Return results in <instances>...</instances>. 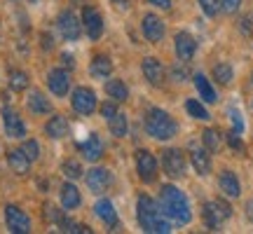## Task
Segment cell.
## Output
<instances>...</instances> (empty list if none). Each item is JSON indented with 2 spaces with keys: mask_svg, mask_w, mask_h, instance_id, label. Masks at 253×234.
<instances>
[{
  "mask_svg": "<svg viewBox=\"0 0 253 234\" xmlns=\"http://www.w3.org/2000/svg\"><path fill=\"white\" fill-rule=\"evenodd\" d=\"M110 185H113L110 171H106V169H91V171H87V188H89L91 192L101 195V192H106Z\"/></svg>",
  "mask_w": 253,
  "mask_h": 234,
  "instance_id": "cell-9",
  "label": "cell"
},
{
  "mask_svg": "<svg viewBox=\"0 0 253 234\" xmlns=\"http://www.w3.org/2000/svg\"><path fill=\"white\" fill-rule=\"evenodd\" d=\"M143 36L150 40V42H160L164 36V24L160 17L155 14H145L143 17Z\"/></svg>",
  "mask_w": 253,
  "mask_h": 234,
  "instance_id": "cell-15",
  "label": "cell"
},
{
  "mask_svg": "<svg viewBox=\"0 0 253 234\" xmlns=\"http://www.w3.org/2000/svg\"><path fill=\"white\" fill-rule=\"evenodd\" d=\"M94 211H96L99 220H103L108 227H118V213H115V206L110 204L108 199H99L96 206H94Z\"/></svg>",
  "mask_w": 253,
  "mask_h": 234,
  "instance_id": "cell-18",
  "label": "cell"
},
{
  "mask_svg": "<svg viewBox=\"0 0 253 234\" xmlns=\"http://www.w3.org/2000/svg\"><path fill=\"white\" fill-rule=\"evenodd\" d=\"M218 183H220V190L225 192L227 197H239L242 195V185H239V180H237V176L232 171H223Z\"/></svg>",
  "mask_w": 253,
  "mask_h": 234,
  "instance_id": "cell-20",
  "label": "cell"
},
{
  "mask_svg": "<svg viewBox=\"0 0 253 234\" xmlns=\"http://www.w3.org/2000/svg\"><path fill=\"white\" fill-rule=\"evenodd\" d=\"M7 164H9V169H12L14 173H19V176L28 173V169H31V159L24 155V150H9L7 153Z\"/></svg>",
  "mask_w": 253,
  "mask_h": 234,
  "instance_id": "cell-19",
  "label": "cell"
},
{
  "mask_svg": "<svg viewBox=\"0 0 253 234\" xmlns=\"http://www.w3.org/2000/svg\"><path fill=\"white\" fill-rule=\"evenodd\" d=\"M31 2H36V0H31Z\"/></svg>",
  "mask_w": 253,
  "mask_h": 234,
  "instance_id": "cell-45",
  "label": "cell"
},
{
  "mask_svg": "<svg viewBox=\"0 0 253 234\" xmlns=\"http://www.w3.org/2000/svg\"><path fill=\"white\" fill-rule=\"evenodd\" d=\"M47 84H49L52 94H56V96H66L68 89H71V78H68V73L66 71L54 68V71L47 75Z\"/></svg>",
  "mask_w": 253,
  "mask_h": 234,
  "instance_id": "cell-13",
  "label": "cell"
},
{
  "mask_svg": "<svg viewBox=\"0 0 253 234\" xmlns=\"http://www.w3.org/2000/svg\"><path fill=\"white\" fill-rule=\"evenodd\" d=\"M162 166H164V171H167V176H171V178H183V173H185V155H183L181 150H176V148L164 150Z\"/></svg>",
  "mask_w": 253,
  "mask_h": 234,
  "instance_id": "cell-4",
  "label": "cell"
},
{
  "mask_svg": "<svg viewBox=\"0 0 253 234\" xmlns=\"http://www.w3.org/2000/svg\"><path fill=\"white\" fill-rule=\"evenodd\" d=\"M190 159H192V166H195V171H197L199 176H207L209 169H211V159H209L207 150H192Z\"/></svg>",
  "mask_w": 253,
  "mask_h": 234,
  "instance_id": "cell-23",
  "label": "cell"
},
{
  "mask_svg": "<svg viewBox=\"0 0 253 234\" xmlns=\"http://www.w3.org/2000/svg\"><path fill=\"white\" fill-rule=\"evenodd\" d=\"M213 78L220 84H230L232 82V68H230V63H218L216 68H213Z\"/></svg>",
  "mask_w": 253,
  "mask_h": 234,
  "instance_id": "cell-31",
  "label": "cell"
},
{
  "mask_svg": "<svg viewBox=\"0 0 253 234\" xmlns=\"http://www.w3.org/2000/svg\"><path fill=\"white\" fill-rule=\"evenodd\" d=\"M251 28H253V14H249V17L242 19V31H244V33H251Z\"/></svg>",
  "mask_w": 253,
  "mask_h": 234,
  "instance_id": "cell-40",
  "label": "cell"
},
{
  "mask_svg": "<svg viewBox=\"0 0 253 234\" xmlns=\"http://www.w3.org/2000/svg\"><path fill=\"white\" fill-rule=\"evenodd\" d=\"M126 129H129V124H126V117L122 113H115V115L110 117V131H113V136L122 138L126 134Z\"/></svg>",
  "mask_w": 253,
  "mask_h": 234,
  "instance_id": "cell-29",
  "label": "cell"
},
{
  "mask_svg": "<svg viewBox=\"0 0 253 234\" xmlns=\"http://www.w3.org/2000/svg\"><path fill=\"white\" fill-rule=\"evenodd\" d=\"M195 87H197L199 99L202 101H207V103H213V101H216V91H213V87L209 84V80L204 75H195Z\"/></svg>",
  "mask_w": 253,
  "mask_h": 234,
  "instance_id": "cell-26",
  "label": "cell"
},
{
  "mask_svg": "<svg viewBox=\"0 0 253 234\" xmlns=\"http://www.w3.org/2000/svg\"><path fill=\"white\" fill-rule=\"evenodd\" d=\"M199 5H202L207 17H216L218 14V0H199Z\"/></svg>",
  "mask_w": 253,
  "mask_h": 234,
  "instance_id": "cell-35",
  "label": "cell"
},
{
  "mask_svg": "<svg viewBox=\"0 0 253 234\" xmlns=\"http://www.w3.org/2000/svg\"><path fill=\"white\" fill-rule=\"evenodd\" d=\"M61 59H63V63H66L68 68H73V56H71V54H63Z\"/></svg>",
  "mask_w": 253,
  "mask_h": 234,
  "instance_id": "cell-43",
  "label": "cell"
},
{
  "mask_svg": "<svg viewBox=\"0 0 253 234\" xmlns=\"http://www.w3.org/2000/svg\"><path fill=\"white\" fill-rule=\"evenodd\" d=\"M82 21H84V28H87V36L91 40H99L101 33H103V19L94 7H84L82 12Z\"/></svg>",
  "mask_w": 253,
  "mask_h": 234,
  "instance_id": "cell-12",
  "label": "cell"
},
{
  "mask_svg": "<svg viewBox=\"0 0 253 234\" xmlns=\"http://www.w3.org/2000/svg\"><path fill=\"white\" fill-rule=\"evenodd\" d=\"M115 113H118V108H115V103H103V106H101V115L103 117H113L115 115Z\"/></svg>",
  "mask_w": 253,
  "mask_h": 234,
  "instance_id": "cell-39",
  "label": "cell"
},
{
  "mask_svg": "<svg viewBox=\"0 0 253 234\" xmlns=\"http://www.w3.org/2000/svg\"><path fill=\"white\" fill-rule=\"evenodd\" d=\"M227 143H230V148L232 150H237V153H244V143H242V138H239V134L237 131H232V134H227Z\"/></svg>",
  "mask_w": 253,
  "mask_h": 234,
  "instance_id": "cell-36",
  "label": "cell"
},
{
  "mask_svg": "<svg viewBox=\"0 0 253 234\" xmlns=\"http://www.w3.org/2000/svg\"><path fill=\"white\" fill-rule=\"evenodd\" d=\"M160 211L178 225H188L190 218H192L188 197L173 185H162V190H160Z\"/></svg>",
  "mask_w": 253,
  "mask_h": 234,
  "instance_id": "cell-1",
  "label": "cell"
},
{
  "mask_svg": "<svg viewBox=\"0 0 253 234\" xmlns=\"http://www.w3.org/2000/svg\"><path fill=\"white\" fill-rule=\"evenodd\" d=\"M42 47H45V49H52V38L49 36H42Z\"/></svg>",
  "mask_w": 253,
  "mask_h": 234,
  "instance_id": "cell-42",
  "label": "cell"
},
{
  "mask_svg": "<svg viewBox=\"0 0 253 234\" xmlns=\"http://www.w3.org/2000/svg\"><path fill=\"white\" fill-rule=\"evenodd\" d=\"M80 153L84 159H89V162H96L101 155H103V143H101V138L96 134H91L84 143H80Z\"/></svg>",
  "mask_w": 253,
  "mask_h": 234,
  "instance_id": "cell-17",
  "label": "cell"
},
{
  "mask_svg": "<svg viewBox=\"0 0 253 234\" xmlns=\"http://www.w3.org/2000/svg\"><path fill=\"white\" fill-rule=\"evenodd\" d=\"M232 216V208L227 206L223 199H218V201H209V204H204V220H207V225L211 227V230H216L225 218Z\"/></svg>",
  "mask_w": 253,
  "mask_h": 234,
  "instance_id": "cell-5",
  "label": "cell"
},
{
  "mask_svg": "<svg viewBox=\"0 0 253 234\" xmlns=\"http://www.w3.org/2000/svg\"><path fill=\"white\" fill-rule=\"evenodd\" d=\"M185 110H188V113L195 117V119H209V110L204 108L199 101H192V99H190L188 103H185Z\"/></svg>",
  "mask_w": 253,
  "mask_h": 234,
  "instance_id": "cell-32",
  "label": "cell"
},
{
  "mask_svg": "<svg viewBox=\"0 0 253 234\" xmlns=\"http://www.w3.org/2000/svg\"><path fill=\"white\" fill-rule=\"evenodd\" d=\"M63 173L68 176V178H80L82 176V166L75 159H68V162L63 164Z\"/></svg>",
  "mask_w": 253,
  "mask_h": 234,
  "instance_id": "cell-33",
  "label": "cell"
},
{
  "mask_svg": "<svg viewBox=\"0 0 253 234\" xmlns=\"http://www.w3.org/2000/svg\"><path fill=\"white\" fill-rule=\"evenodd\" d=\"M202 141L207 145V150L216 153V150H220V145H223V136L218 134L216 129H207V131L202 134Z\"/></svg>",
  "mask_w": 253,
  "mask_h": 234,
  "instance_id": "cell-28",
  "label": "cell"
},
{
  "mask_svg": "<svg viewBox=\"0 0 253 234\" xmlns=\"http://www.w3.org/2000/svg\"><path fill=\"white\" fill-rule=\"evenodd\" d=\"M136 208H138V223H141V227H143L145 232H150V234L171 232V225H169V220L160 211V204H155L150 197L141 195L138 201H136Z\"/></svg>",
  "mask_w": 253,
  "mask_h": 234,
  "instance_id": "cell-2",
  "label": "cell"
},
{
  "mask_svg": "<svg viewBox=\"0 0 253 234\" xmlns=\"http://www.w3.org/2000/svg\"><path fill=\"white\" fill-rule=\"evenodd\" d=\"M110 73H113V61H110L108 56H94V61H91V75L94 78H108Z\"/></svg>",
  "mask_w": 253,
  "mask_h": 234,
  "instance_id": "cell-25",
  "label": "cell"
},
{
  "mask_svg": "<svg viewBox=\"0 0 253 234\" xmlns=\"http://www.w3.org/2000/svg\"><path fill=\"white\" fill-rule=\"evenodd\" d=\"M28 108L33 110V113H38V115H45V113L52 110V103H49L40 91H33V94H31V99H28Z\"/></svg>",
  "mask_w": 253,
  "mask_h": 234,
  "instance_id": "cell-27",
  "label": "cell"
},
{
  "mask_svg": "<svg viewBox=\"0 0 253 234\" xmlns=\"http://www.w3.org/2000/svg\"><path fill=\"white\" fill-rule=\"evenodd\" d=\"M9 87L14 91H24L28 87V75L21 71H12L9 73Z\"/></svg>",
  "mask_w": 253,
  "mask_h": 234,
  "instance_id": "cell-30",
  "label": "cell"
},
{
  "mask_svg": "<svg viewBox=\"0 0 253 234\" xmlns=\"http://www.w3.org/2000/svg\"><path fill=\"white\" fill-rule=\"evenodd\" d=\"M106 94H108L113 101H126L129 96V89H126V84L122 80H108L106 82Z\"/></svg>",
  "mask_w": 253,
  "mask_h": 234,
  "instance_id": "cell-24",
  "label": "cell"
},
{
  "mask_svg": "<svg viewBox=\"0 0 253 234\" xmlns=\"http://www.w3.org/2000/svg\"><path fill=\"white\" fill-rule=\"evenodd\" d=\"M230 119H232V124H235V131H237V134H242V131H244V119H242V115H239L235 108L230 110Z\"/></svg>",
  "mask_w": 253,
  "mask_h": 234,
  "instance_id": "cell-37",
  "label": "cell"
},
{
  "mask_svg": "<svg viewBox=\"0 0 253 234\" xmlns=\"http://www.w3.org/2000/svg\"><path fill=\"white\" fill-rule=\"evenodd\" d=\"M136 169H138V176L143 183H153L157 178V162L155 157L148 150H138L136 153Z\"/></svg>",
  "mask_w": 253,
  "mask_h": 234,
  "instance_id": "cell-8",
  "label": "cell"
},
{
  "mask_svg": "<svg viewBox=\"0 0 253 234\" xmlns=\"http://www.w3.org/2000/svg\"><path fill=\"white\" fill-rule=\"evenodd\" d=\"M47 136H52V138H63V136L68 134V119L63 115H54L45 126Z\"/></svg>",
  "mask_w": 253,
  "mask_h": 234,
  "instance_id": "cell-21",
  "label": "cell"
},
{
  "mask_svg": "<svg viewBox=\"0 0 253 234\" xmlns=\"http://www.w3.org/2000/svg\"><path fill=\"white\" fill-rule=\"evenodd\" d=\"M141 71H143L145 80L150 82V84H162V78H164V71H162V63L157 61V59H153V56H148V59H143V63H141Z\"/></svg>",
  "mask_w": 253,
  "mask_h": 234,
  "instance_id": "cell-16",
  "label": "cell"
},
{
  "mask_svg": "<svg viewBox=\"0 0 253 234\" xmlns=\"http://www.w3.org/2000/svg\"><path fill=\"white\" fill-rule=\"evenodd\" d=\"M21 150H24V155H26V157L31 159V162H36V159H38V155H40V148H38L36 141H26Z\"/></svg>",
  "mask_w": 253,
  "mask_h": 234,
  "instance_id": "cell-34",
  "label": "cell"
},
{
  "mask_svg": "<svg viewBox=\"0 0 253 234\" xmlns=\"http://www.w3.org/2000/svg\"><path fill=\"white\" fill-rule=\"evenodd\" d=\"M2 124H5L7 136H12V138H24L26 136V126L12 108H2Z\"/></svg>",
  "mask_w": 253,
  "mask_h": 234,
  "instance_id": "cell-10",
  "label": "cell"
},
{
  "mask_svg": "<svg viewBox=\"0 0 253 234\" xmlns=\"http://www.w3.org/2000/svg\"><path fill=\"white\" fill-rule=\"evenodd\" d=\"M155 7H162V9H169L171 7V0H150Z\"/></svg>",
  "mask_w": 253,
  "mask_h": 234,
  "instance_id": "cell-41",
  "label": "cell"
},
{
  "mask_svg": "<svg viewBox=\"0 0 253 234\" xmlns=\"http://www.w3.org/2000/svg\"><path fill=\"white\" fill-rule=\"evenodd\" d=\"M56 26H59V31H61V36L66 38V40H78V38H80V21L75 19L73 12H61Z\"/></svg>",
  "mask_w": 253,
  "mask_h": 234,
  "instance_id": "cell-11",
  "label": "cell"
},
{
  "mask_svg": "<svg viewBox=\"0 0 253 234\" xmlns=\"http://www.w3.org/2000/svg\"><path fill=\"white\" fill-rule=\"evenodd\" d=\"M145 129H148V134L157 138V141H169L176 136V122H173V117L169 113H164L160 108H153L148 110V115H145Z\"/></svg>",
  "mask_w": 253,
  "mask_h": 234,
  "instance_id": "cell-3",
  "label": "cell"
},
{
  "mask_svg": "<svg viewBox=\"0 0 253 234\" xmlns=\"http://www.w3.org/2000/svg\"><path fill=\"white\" fill-rule=\"evenodd\" d=\"M115 2H126V0H115Z\"/></svg>",
  "mask_w": 253,
  "mask_h": 234,
  "instance_id": "cell-44",
  "label": "cell"
},
{
  "mask_svg": "<svg viewBox=\"0 0 253 234\" xmlns=\"http://www.w3.org/2000/svg\"><path fill=\"white\" fill-rule=\"evenodd\" d=\"M5 220H7L9 232H14V234L31 232V218H28L19 206H7L5 208Z\"/></svg>",
  "mask_w": 253,
  "mask_h": 234,
  "instance_id": "cell-7",
  "label": "cell"
},
{
  "mask_svg": "<svg viewBox=\"0 0 253 234\" xmlns=\"http://www.w3.org/2000/svg\"><path fill=\"white\" fill-rule=\"evenodd\" d=\"M218 2L223 5V9H225L227 14L237 12V9H239V5H242V0H218Z\"/></svg>",
  "mask_w": 253,
  "mask_h": 234,
  "instance_id": "cell-38",
  "label": "cell"
},
{
  "mask_svg": "<svg viewBox=\"0 0 253 234\" xmlns=\"http://www.w3.org/2000/svg\"><path fill=\"white\" fill-rule=\"evenodd\" d=\"M195 49H197V42H195V38L190 33H185V31L176 33V56L181 61H190L195 56Z\"/></svg>",
  "mask_w": 253,
  "mask_h": 234,
  "instance_id": "cell-14",
  "label": "cell"
},
{
  "mask_svg": "<svg viewBox=\"0 0 253 234\" xmlns=\"http://www.w3.org/2000/svg\"><path fill=\"white\" fill-rule=\"evenodd\" d=\"M73 108L80 115H91L96 110V94L87 87H78L73 91Z\"/></svg>",
  "mask_w": 253,
  "mask_h": 234,
  "instance_id": "cell-6",
  "label": "cell"
},
{
  "mask_svg": "<svg viewBox=\"0 0 253 234\" xmlns=\"http://www.w3.org/2000/svg\"><path fill=\"white\" fill-rule=\"evenodd\" d=\"M61 204H63V208H68V211L80 206V192H78L75 185L66 183V185L61 188Z\"/></svg>",
  "mask_w": 253,
  "mask_h": 234,
  "instance_id": "cell-22",
  "label": "cell"
}]
</instances>
